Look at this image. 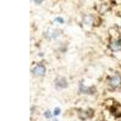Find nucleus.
<instances>
[{
    "mask_svg": "<svg viewBox=\"0 0 121 121\" xmlns=\"http://www.w3.org/2000/svg\"><path fill=\"white\" fill-rule=\"evenodd\" d=\"M33 73L38 76H43L45 73V69L44 67L39 65L33 69Z\"/></svg>",
    "mask_w": 121,
    "mask_h": 121,
    "instance_id": "nucleus-1",
    "label": "nucleus"
},
{
    "mask_svg": "<svg viewBox=\"0 0 121 121\" xmlns=\"http://www.w3.org/2000/svg\"><path fill=\"white\" fill-rule=\"evenodd\" d=\"M120 82V79L118 77H114L112 80V83L113 85H117Z\"/></svg>",
    "mask_w": 121,
    "mask_h": 121,
    "instance_id": "nucleus-2",
    "label": "nucleus"
},
{
    "mask_svg": "<svg viewBox=\"0 0 121 121\" xmlns=\"http://www.w3.org/2000/svg\"><path fill=\"white\" fill-rule=\"evenodd\" d=\"M55 21H56V22H59V23H60V24L64 23V20L63 18H61V17H56V18L55 19Z\"/></svg>",
    "mask_w": 121,
    "mask_h": 121,
    "instance_id": "nucleus-3",
    "label": "nucleus"
},
{
    "mask_svg": "<svg viewBox=\"0 0 121 121\" xmlns=\"http://www.w3.org/2000/svg\"><path fill=\"white\" fill-rule=\"evenodd\" d=\"M44 116L46 117V118H50V117L52 116L51 112H50V111H48V110H47V111H46V112L44 113Z\"/></svg>",
    "mask_w": 121,
    "mask_h": 121,
    "instance_id": "nucleus-4",
    "label": "nucleus"
},
{
    "mask_svg": "<svg viewBox=\"0 0 121 121\" xmlns=\"http://www.w3.org/2000/svg\"><path fill=\"white\" fill-rule=\"evenodd\" d=\"M60 113V109L58 107L55 108V110H54V114H55V116H58L59 115Z\"/></svg>",
    "mask_w": 121,
    "mask_h": 121,
    "instance_id": "nucleus-5",
    "label": "nucleus"
},
{
    "mask_svg": "<svg viewBox=\"0 0 121 121\" xmlns=\"http://www.w3.org/2000/svg\"><path fill=\"white\" fill-rule=\"evenodd\" d=\"M58 121V120H57V119H55V120H54V121Z\"/></svg>",
    "mask_w": 121,
    "mask_h": 121,
    "instance_id": "nucleus-6",
    "label": "nucleus"
}]
</instances>
